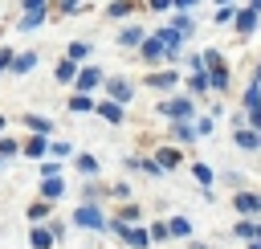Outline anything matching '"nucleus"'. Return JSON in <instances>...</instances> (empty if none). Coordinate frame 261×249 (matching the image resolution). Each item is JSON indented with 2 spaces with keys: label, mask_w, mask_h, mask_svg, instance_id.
I'll list each match as a JSON object with an SVG mask.
<instances>
[{
  "label": "nucleus",
  "mask_w": 261,
  "mask_h": 249,
  "mask_svg": "<svg viewBox=\"0 0 261 249\" xmlns=\"http://www.w3.org/2000/svg\"><path fill=\"white\" fill-rule=\"evenodd\" d=\"M253 24H257V8H245V12L237 16V29H241V33H249Z\"/></svg>",
  "instance_id": "nucleus-24"
},
{
  "label": "nucleus",
  "mask_w": 261,
  "mask_h": 249,
  "mask_svg": "<svg viewBox=\"0 0 261 249\" xmlns=\"http://www.w3.org/2000/svg\"><path fill=\"white\" fill-rule=\"evenodd\" d=\"M175 4H179V8H192V4H196V0H175Z\"/></svg>",
  "instance_id": "nucleus-38"
},
{
  "label": "nucleus",
  "mask_w": 261,
  "mask_h": 249,
  "mask_svg": "<svg viewBox=\"0 0 261 249\" xmlns=\"http://www.w3.org/2000/svg\"><path fill=\"white\" fill-rule=\"evenodd\" d=\"M4 163H8V159H4V155H0V167H4Z\"/></svg>",
  "instance_id": "nucleus-40"
},
{
  "label": "nucleus",
  "mask_w": 261,
  "mask_h": 249,
  "mask_svg": "<svg viewBox=\"0 0 261 249\" xmlns=\"http://www.w3.org/2000/svg\"><path fill=\"white\" fill-rule=\"evenodd\" d=\"M175 0H147V8H155V12H167Z\"/></svg>",
  "instance_id": "nucleus-37"
},
{
  "label": "nucleus",
  "mask_w": 261,
  "mask_h": 249,
  "mask_svg": "<svg viewBox=\"0 0 261 249\" xmlns=\"http://www.w3.org/2000/svg\"><path fill=\"white\" fill-rule=\"evenodd\" d=\"M45 216H49V200H33V204H29V220H33V225H41Z\"/></svg>",
  "instance_id": "nucleus-21"
},
{
  "label": "nucleus",
  "mask_w": 261,
  "mask_h": 249,
  "mask_svg": "<svg viewBox=\"0 0 261 249\" xmlns=\"http://www.w3.org/2000/svg\"><path fill=\"white\" fill-rule=\"evenodd\" d=\"M12 57H16L12 49H0V73H8V69H12Z\"/></svg>",
  "instance_id": "nucleus-32"
},
{
  "label": "nucleus",
  "mask_w": 261,
  "mask_h": 249,
  "mask_svg": "<svg viewBox=\"0 0 261 249\" xmlns=\"http://www.w3.org/2000/svg\"><path fill=\"white\" fill-rule=\"evenodd\" d=\"M65 57H73V61H86V57H90V41H69Z\"/></svg>",
  "instance_id": "nucleus-20"
},
{
  "label": "nucleus",
  "mask_w": 261,
  "mask_h": 249,
  "mask_svg": "<svg viewBox=\"0 0 261 249\" xmlns=\"http://www.w3.org/2000/svg\"><path fill=\"white\" fill-rule=\"evenodd\" d=\"M188 86H192V90H208V86H212V82H208V78H204V73H200V69H196V73H192V82H188Z\"/></svg>",
  "instance_id": "nucleus-31"
},
{
  "label": "nucleus",
  "mask_w": 261,
  "mask_h": 249,
  "mask_svg": "<svg viewBox=\"0 0 261 249\" xmlns=\"http://www.w3.org/2000/svg\"><path fill=\"white\" fill-rule=\"evenodd\" d=\"M69 151H73V147H69L65 139H53V143H49V155H53V159H65Z\"/></svg>",
  "instance_id": "nucleus-26"
},
{
  "label": "nucleus",
  "mask_w": 261,
  "mask_h": 249,
  "mask_svg": "<svg viewBox=\"0 0 261 249\" xmlns=\"http://www.w3.org/2000/svg\"><path fill=\"white\" fill-rule=\"evenodd\" d=\"M147 233H151V241H167V237H171V233H167V225H163V220H159V225H151V229H147Z\"/></svg>",
  "instance_id": "nucleus-29"
},
{
  "label": "nucleus",
  "mask_w": 261,
  "mask_h": 249,
  "mask_svg": "<svg viewBox=\"0 0 261 249\" xmlns=\"http://www.w3.org/2000/svg\"><path fill=\"white\" fill-rule=\"evenodd\" d=\"M45 176H61V163H57V159H45V163H41V180H45Z\"/></svg>",
  "instance_id": "nucleus-28"
},
{
  "label": "nucleus",
  "mask_w": 261,
  "mask_h": 249,
  "mask_svg": "<svg viewBox=\"0 0 261 249\" xmlns=\"http://www.w3.org/2000/svg\"><path fill=\"white\" fill-rule=\"evenodd\" d=\"M49 20V8H37V12H20V20H16V33H33V29H41Z\"/></svg>",
  "instance_id": "nucleus-5"
},
{
  "label": "nucleus",
  "mask_w": 261,
  "mask_h": 249,
  "mask_svg": "<svg viewBox=\"0 0 261 249\" xmlns=\"http://www.w3.org/2000/svg\"><path fill=\"white\" fill-rule=\"evenodd\" d=\"M73 86H77V94H94L98 86H106V78H102V69H94V65H86V69H77V78H73Z\"/></svg>",
  "instance_id": "nucleus-2"
},
{
  "label": "nucleus",
  "mask_w": 261,
  "mask_h": 249,
  "mask_svg": "<svg viewBox=\"0 0 261 249\" xmlns=\"http://www.w3.org/2000/svg\"><path fill=\"white\" fill-rule=\"evenodd\" d=\"M126 12H135V0H114L106 8V16H126Z\"/></svg>",
  "instance_id": "nucleus-23"
},
{
  "label": "nucleus",
  "mask_w": 261,
  "mask_h": 249,
  "mask_svg": "<svg viewBox=\"0 0 261 249\" xmlns=\"http://www.w3.org/2000/svg\"><path fill=\"white\" fill-rule=\"evenodd\" d=\"M20 122H24V127H29V135H45V139H49V135H53V122H49V118H45V114H24V118H20Z\"/></svg>",
  "instance_id": "nucleus-11"
},
{
  "label": "nucleus",
  "mask_w": 261,
  "mask_h": 249,
  "mask_svg": "<svg viewBox=\"0 0 261 249\" xmlns=\"http://www.w3.org/2000/svg\"><path fill=\"white\" fill-rule=\"evenodd\" d=\"M155 163H159L163 171H171V167H179V151H175V147H159V151H155Z\"/></svg>",
  "instance_id": "nucleus-14"
},
{
  "label": "nucleus",
  "mask_w": 261,
  "mask_h": 249,
  "mask_svg": "<svg viewBox=\"0 0 261 249\" xmlns=\"http://www.w3.org/2000/svg\"><path fill=\"white\" fill-rule=\"evenodd\" d=\"M77 69H82V61H73V57H61V61H57V69H53V78H57L61 86H69V82L77 78Z\"/></svg>",
  "instance_id": "nucleus-8"
},
{
  "label": "nucleus",
  "mask_w": 261,
  "mask_h": 249,
  "mask_svg": "<svg viewBox=\"0 0 261 249\" xmlns=\"http://www.w3.org/2000/svg\"><path fill=\"white\" fill-rule=\"evenodd\" d=\"M167 233H171V237H188V233H192V220H188V216H171V220H167Z\"/></svg>",
  "instance_id": "nucleus-19"
},
{
  "label": "nucleus",
  "mask_w": 261,
  "mask_h": 249,
  "mask_svg": "<svg viewBox=\"0 0 261 249\" xmlns=\"http://www.w3.org/2000/svg\"><path fill=\"white\" fill-rule=\"evenodd\" d=\"M24 12H37V8H49V0H20Z\"/></svg>",
  "instance_id": "nucleus-34"
},
{
  "label": "nucleus",
  "mask_w": 261,
  "mask_h": 249,
  "mask_svg": "<svg viewBox=\"0 0 261 249\" xmlns=\"http://www.w3.org/2000/svg\"><path fill=\"white\" fill-rule=\"evenodd\" d=\"M20 155H29V159H41V155H49V139H45V135H29V139L20 143Z\"/></svg>",
  "instance_id": "nucleus-7"
},
{
  "label": "nucleus",
  "mask_w": 261,
  "mask_h": 249,
  "mask_svg": "<svg viewBox=\"0 0 261 249\" xmlns=\"http://www.w3.org/2000/svg\"><path fill=\"white\" fill-rule=\"evenodd\" d=\"M0 155H4V159H12V155H20V143H16L12 135H0Z\"/></svg>",
  "instance_id": "nucleus-22"
},
{
  "label": "nucleus",
  "mask_w": 261,
  "mask_h": 249,
  "mask_svg": "<svg viewBox=\"0 0 261 249\" xmlns=\"http://www.w3.org/2000/svg\"><path fill=\"white\" fill-rule=\"evenodd\" d=\"M106 94H110V102H118V106L135 98V94H130V82H126V78H106Z\"/></svg>",
  "instance_id": "nucleus-3"
},
{
  "label": "nucleus",
  "mask_w": 261,
  "mask_h": 249,
  "mask_svg": "<svg viewBox=\"0 0 261 249\" xmlns=\"http://www.w3.org/2000/svg\"><path fill=\"white\" fill-rule=\"evenodd\" d=\"M37 61H41V57H37L33 49H24V53H16V57H12V69H8V73H16V78H20V73L37 69Z\"/></svg>",
  "instance_id": "nucleus-10"
},
{
  "label": "nucleus",
  "mask_w": 261,
  "mask_h": 249,
  "mask_svg": "<svg viewBox=\"0 0 261 249\" xmlns=\"http://www.w3.org/2000/svg\"><path fill=\"white\" fill-rule=\"evenodd\" d=\"M94 110H98V114H102V118H106V122H114V127H118V122H122V106H118V102H110V98H106V102H98V106H94Z\"/></svg>",
  "instance_id": "nucleus-13"
},
{
  "label": "nucleus",
  "mask_w": 261,
  "mask_h": 249,
  "mask_svg": "<svg viewBox=\"0 0 261 249\" xmlns=\"http://www.w3.org/2000/svg\"><path fill=\"white\" fill-rule=\"evenodd\" d=\"M196 180H200V184H212V171H208L204 163H196Z\"/></svg>",
  "instance_id": "nucleus-35"
},
{
  "label": "nucleus",
  "mask_w": 261,
  "mask_h": 249,
  "mask_svg": "<svg viewBox=\"0 0 261 249\" xmlns=\"http://www.w3.org/2000/svg\"><path fill=\"white\" fill-rule=\"evenodd\" d=\"M147 86H151V90H171V86H175V73H171V69L151 73V78H147Z\"/></svg>",
  "instance_id": "nucleus-16"
},
{
  "label": "nucleus",
  "mask_w": 261,
  "mask_h": 249,
  "mask_svg": "<svg viewBox=\"0 0 261 249\" xmlns=\"http://www.w3.org/2000/svg\"><path fill=\"white\" fill-rule=\"evenodd\" d=\"M73 225H77V229H94V233H102V229H110V220L102 216V208H98V204H90V200L73 208Z\"/></svg>",
  "instance_id": "nucleus-1"
},
{
  "label": "nucleus",
  "mask_w": 261,
  "mask_h": 249,
  "mask_svg": "<svg viewBox=\"0 0 261 249\" xmlns=\"http://www.w3.org/2000/svg\"><path fill=\"white\" fill-rule=\"evenodd\" d=\"M143 41H147V37H143L139 24H126V29L118 33V45H143Z\"/></svg>",
  "instance_id": "nucleus-15"
},
{
  "label": "nucleus",
  "mask_w": 261,
  "mask_h": 249,
  "mask_svg": "<svg viewBox=\"0 0 261 249\" xmlns=\"http://www.w3.org/2000/svg\"><path fill=\"white\" fill-rule=\"evenodd\" d=\"M61 196H65L61 176H45V180H41V200H49V204H53V200H61Z\"/></svg>",
  "instance_id": "nucleus-9"
},
{
  "label": "nucleus",
  "mask_w": 261,
  "mask_h": 249,
  "mask_svg": "<svg viewBox=\"0 0 261 249\" xmlns=\"http://www.w3.org/2000/svg\"><path fill=\"white\" fill-rule=\"evenodd\" d=\"M159 114H167V118H175V122H179V118H188V114H192V102H188V98H171V102H159Z\"/></svg>",
  "instance_id": "nucleus-6"
},
{
  "label": "nucleus",
  "mask_w": 261,
  "mask_h": 249,
  "mask_svg": "<svg viewBox=\"0 0 261 249\" xmlns=\"http://www.w3.org/2000/svg\"><path fill=\"white\" fill-rule=\"evenodd\" d=\"M73 167H77L82 176H98V159H94V155H86V151L73 159Z\"/></svg>",
  "instance_id": "nucleus-18"
},
{
  "label": "nucleus",
  "mask_w": 261,
  "mask_h": 249,
  "mask_svg": "<svg viewBox=\"0 0 261 249\" xmlns=\"http://www.w3.org/2000/svg\"><path fill=\"white\" fill-rule=\"evenodd\" d=\"M4 122H8V118H4V114H0V135H4Z\"/></svg>",
  "instance_id": "nucleus-39"
},
{
  "label": "nucleus",
  "mask_w": 261,
  "mask_h": 249,
  "mask_svg": "<svg viewBox=\"0 0 261 249\" xmlns=\"http://www.w3.org/2000/svg\"><path fill=\"white\" fill-rule=\"evenodd\" d=\"M171 135H175V139H179V143H188V139H192V135H196V131H192V127H188V122H184V118H179V122H175V127H171Z\"/></svg>",
  "instance_id": "nucleus-27"
},
{
  "label": "nucleus",
  "mask_w": 261,
  "mask_h": 249,
  "mask_svg": "<svg viewBox=\"0 0 261 249\" xmlns=\"http://www.w3.org/2000/svg\"><path fill=\"white\" fill-rule=\"evenodd\" d=\"M29 245H33V249H53L57 237H53L49 225H33V229H29Z\"/></svg>",
  "instance_id": "nucleus-4"
},
{
  "label": "nucleus",
  "mask_w": 261,
  "mask_h": 249,
  "mask_svg": "<svg viewBox=\"0 0 261 249\" xmlns=\"http://www.w3.org/2000/svg\"><path fill=\"white\" fill-rule=\"evenodd\" d=\"M237 208H241V212H257V208H261V196H245V192H241V196H237Z\"/></svg>",
  "instance_id": "nucleus-25"
},
{
  "label": "nucleus",
  "mask_w": 261,
  "mask_h": 249,
  "mask_svg": "<svg viewBox=\"0 0 261 249\" xmlns=\"http://www.w3.org/2000/svg\"><path fill=\"white\" fill-rule=\"evenodd\" d=\"M82 8V0H57V12L61 16H69V12H77Z\"/></svg>",
  "instance_id": "nucleus-30"
},
{
  "label": "nucleus",
  "mask_w": 261,
  "mask_h": 249,
  "mask_svg": "<svg viewBox=\"0 0 261 249\" xmlns=\"http://www.w3.org/2000/svg\"><path fill=\"white\" fill-rule=\"evenodd\" d=\"M94 106H98V102H94L90 94H69V110H73V114H86V110H94Z\"/></svg>",
  "instance_id": "nucleus-17"
},
{
  "label": "nucleus",
  "mask_w": 261,
  "mask_h": 249,
  "mask_svg": "<svg viewBox=\"0 0 261 249\" xmlns=\"http://www.w3.org/2000/svg\"><path fill=\"white\" fill-rule=\"evenodd\" d=\"M139 49H143V61H159V57H167V45H163L159 37H147Z\"/></svg>",
  "instance_id": "nucleus-12"
},
{
  "label": "nucleus",
  "mask_w": 261,
  "mask_h": 249,
  "mask_svg": "<svg viewBox=\"0 0 261 249\" xmlns=\"http://www.w3.org/2000/svg\"><path fill=\"white\" fill-rule=\"evenodd\" d=\"M110 196H114V200H126V196H130V188H126V184H114V188H110Z\"/></svg>",
  "instance_id": "nucleus-36"
},
{
  "label": "nucleus",
  "mask_w": 261,
  "mask_h": 249,
  "mask_svg": "<svg viewBox=\"0 0 261 249\" xmlns=\"http://www.w3.org/2000/svg\"><path fill=\"white\" fill-rule=\"evenodd\" d=\"M237 143H241V147H257V135H253V131H241Z\"/></svg>",
  "instance_id": "nucleus-33"
}]
</instances>
